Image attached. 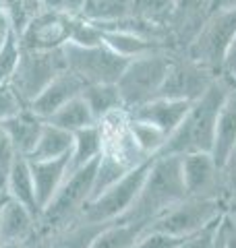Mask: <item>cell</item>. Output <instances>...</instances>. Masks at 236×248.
Masks as SVG:
<instances>
[{
    "mask_svg": "<svg viewBox=\"0 0 236 248\" xmlns=\"http://www.w3.org/2000/svg\"><path fill=\"white\" fill-rule=\"evenodd\" d=\"M81 97L87 102L89 110L93 114V118L100 124L104 118H108L110 114H116L124 110L120 93L116 89V83H100V85H87L83 89Z\"/></svg>",
    "mask_w": 236,
    "mask_h": 248,
    "instance_id": "25",
    "label": "cell"
},
{
    "mask_svg": "<svg viewBox=\"0 0 236 248\" xmlns=\"http://www.w3.org/2000/svg\"><path fill=\"white\" fill-rule=\"evenodd\" d=\"M0 6L11 21L13 33L19 37L29 23L44 11V0H0Z\"/></svg>",
    "mask_w": 236,
    "mask_h": 248,
    "instance_id": "28",
    "label": "cell"
},
{
    "mask_svg": "<svg viewBox=\"0 0 236 248\" xmlns=\"http://www.w3.org/2000/svg\"><path fill=\"white\" fill-rule=\"evenodd\" d=\"M226 248H236V230L230 223L228 226V236H226Z\"/></svg>",
    "mask_w": 236,
    "mask_h": 248,
    "instance_id": "42",
    "label": "cell"
},
{
    "mask_svg": "<svg viewBox=\"0 0 236 248\" xmlns=\"http://www.w3.org/2000/svg\"><path fill=\"white\" fill-rule=\"evenodd\" d=\"M31 244H9V246H0V248H29Z\"/></svg>",
    "mask_w": 236,
    "mask_h": 248,
    "instance_id": "44",
    "label": "cell"
},
{
    "mask_svg": "<svg viewBox=\"0 0 236 248\" xmlns=\"http://www.w3.org/2000/svg\"><path fill=\"white\" fill-rule=\"evenodd\" d=\"M0 126H2L4 133L9 135L11 143L15 147V153H17L19 157L27 159L31 155V151H34L39 135H42L44 120H39L37 116H34L29 110H23L21 114L0 122Z\"/></svg>",
    "mask_w": 236,
    "mask_h": 248,
    "instance_id": "18",
    "label": "cell"
},
{
    "mask_svg": "<svg viewBox=\"0 0 236 248\" xmlns=\"http://www.w3.org/2000/svg\"><path fill=\"white\" fill-rule=\"evenodd\" d=\"M46 122L54 124V126H58L62 130H67V133H70V135H75V133H79V130L96 126L98 124L96 118H93L91 110H89L87 102H85L81 95L70 99L68 104H65L58 112H54Z\"/></svg>",
    "mask_w": 236,
    "mask_h": 248,
    "instance_id": "26",
    "label": "cell"
},
{
    "mask_svg": "<svg viewBox=\"0 0 236 248\" xmlns=\"http://www.w3.org/2000/svg\"><path fill=\"white\" fill-rule=\"evenodd\" d=\"M6 192H9V199L17 201L23 207H27L35 217H39V205L35 199V186L34 178H31L29 159L17 157L13 161V166L6 172Z\"/></svg>",
    "mask_w": 236,
    "mask_h": 248,
    "instance_id": "20",
    "label": "cell"
},
{
    "mask_svg": "<svg viewBox=\"0 0 236 248\" xmlns=\"http://www.w3.org/2000/svg\"><path fill=\"white\" fill-rule=\"evenodd\" d=\"M216 9H236V0H216Z\"/></svg>",
    "mask_w": 236,
    "mask_h": 248,
    "instance_id": "43",
    "label": "cell"
},
{
    "mask_svg": "<svg viewBox=\"0 0 236 248\" xmlns=\"http://www.w3.org/2000/svg\"><path fill=\"white\" fill-rule=\"evenodd\" d=\"M191 238H195V236H191ZM191 238H174V236H168V234H160V232L143 230L141 236L137 238V242L131 248H178L185 242H188Z\"/></svg>",
    "mask_w": 236,
    "mask_h": 248,
    "instance_id": "34",
    "label": "cell"
},
{
    "mask_svg": "<svg viewBox=\"0 0 236 248\" xmlns=\"http://www.w3.org/2000/svg\"><path fill=\"white\" fill-rule=\"evenodd\" d=\"M224 219V217H222ZM219 219V221H222ZM219 221L214 223V226H209L207 230H203L201 234H197L195 238H191L188 242H185L183 246H178V248H211V244H214V238H216V232L219 228Z\"/></svg>",
    "mask_w": 236,
    "mask_h": 248,
    "instance_id": "40",
    "label": "cell"
},
{
    "mask_svg": "<svg viewBox=\"0 0 236 248\" xmlns=\"http://www.w3.org/2000/svg\"><path fill=\"white\" fill-rule=\"evenodd\" d=\"M216 11V0H174V15L170 21L172 40L176 48H183L180 54L186 50V46L193 42V37L199 33L203 23Z\"/></svg>",
    "mask_w": 236,
    "mask_h": 248,
    "instance_id": "14",
    "label": "cell"
},
{
    "mask_svg": "<svg viewBox=\"0 0 236 248\" xmlns=\"http://www.w3.org/2000/svg\"><path fill=\"white\" fill-rule=\"evenodd\" d=\"M104 33V44L118 56L135 60L139 56H147L153 52H170V48L162 42H153L147 37H141L135 33H127V31H101Z\"/></svg>",
    "mask_w": 236,
    "mask_h": 248,
    "instance_id": "22",
    "label": "cell"
},
{
    "mask_svg": "<svg viewBox=\"0 0 236 248\" xmlns=\"http://www.w3.org/2000/svg\"><path fill=\"white\" fill-rule=\"evenodd\" d=\"M19 155L15 153V147L11 143L9 135H6L4 128L0 126V170H2V172H9V168L13 166V161Z\"/></svg>",
    "mask_w": 236,
    "mask_h": 248,
    "instance_id": "39",
    "label": "cell"
},
{
    "mask_svg": "<svg viewBox=\"0 0 236 248\" xmlns=\"http://www.w3.org/2000/svg\"><path fill=\"white\" fill-rule=\"evenodd\" d=\"M29 248H44L42 246V242H39V240H34V242H31V246Z\"/></svg>",
    "mask_w": 236,
    "mask_h": 248,
    "instance_id": "45",
    "label": "cell"
},
{
    "mask_svg": "<svg viewBox=\"0 0 236 248\" xmlns=\"http://www.w3.org/2000/svg\"><path fill=\"white\" fill-rule=\"evenodd\" d=\"M143 228L124 226V223H110L98 234L89 248H131L137 242Z\"/></svg>",
    "mask_w": 236,
    "mask_h": 248,
    "instance_id": "29",
    "label": "cell"
},
{
    "mask_svg": "<svg viewBox=\"0 0 236 248\" xmlns=\"http://www.w3.org/2000/svg\"><path fill=\"white\" fill-rule=\"evenodd\" d=\"M185 199H186V188L183 180L180 155L153 157L135 205L116 223L137 226L145 230L153 219H157L162 213H166L174 205L183 203Z\"/></svg>",
    "mask_w": 236,
    "mask_h": 248,
    "instance_id": "1",
    "label": "cell"
},
{
    "mask_svg": "<svg viewBox=\"0 0 236 248\" xmlns=\"http://www.w3.org/2000/svg\"><path fill=\"white\" fill-rule=\"evenodd\" d=\"M230 85L218 77L214 85L203 93V95L193 102L191 110L186 112L180 126L168 137L160 153L162 155H188V153H211L216 141V126H218V114L222 110V104L226 102Z\"/></svg>",
    "mask_w": 236,
    "mask_h": 248,
    "instance_id": "2",
    "label": "cell"
},
{
    "mask_svg": "<svg viewBox=\"0 0 236 248\" xmlns=\"http://www.w3.org/2000/svg\"><path fill=\"white\" fill-rule=\"evenodd\" d=\"M152 161L153 157L145 159L143 164L133 168L129 174H124L118 182L108 186L100 197L89 201L83 211V219L91 223H116L135 205L141 186H143L149 168H152Z\"/></svg>",
    "mask_w": 236,
    "mask_h": 248,
    "instance_id": "7",
    "label": "cell"
},
{
    "mask_svg": "<svg viewBox=\"0 0 236 248\" xmlns=\"http://www.w3.org/2000/svg\"><path fill=\"white\" fill-rule=\"evenodd\" d=\"M75 17L44 9L17 37L21 50L25 52H54L68 44L70 27Z\"/></svg>",
    "mask_w": 236,
    "mask_h": 248,
    "instance_id": "11",
    "label": "cell"
},
{
    "mask_svg": "<svg viewBox=\"0 0 236 248\" xmlns=\"http://www.w3.org/2000/svg\"><path fill=\"white\" fill-rule=\"evenodd\" d=\"M37 232V217L27 207L6 199L0 207V246L31 244Z\"/></svg>",
    "mask_w": 236,
    "mask_h": 248,
    "instance_id": "16",
    "label": "cell"
},
{
    "mask_svg": "<svg viewBox=\"0 0 236 248\" xmlns=\"http://www.w3.org/2000/svg\"><path fill=\"white\" fill-rule=\"evenodd\" d=\"M133 0H85L81 17L91 23H112L131 17Z\"/></svg>",
    "mask_w": 236,
    "mask_h": 248,
    "instance_id": "27",
    "label": "cell"
},
{
    "mask_svg": "<svg viewBox=\"0 0 236 248\" xmlns=\"http://www.w3.org/2000/svg\"><path fill=\"white\" fill-rule=\"evenodd\" d=\"M101 151H104V137H101L100 124L75 133L73 149H70V155H68L67 176L93 164V161H98L101 157Z\"/></svg>",
    "mask_w": 236,
    "mask_h": 248,
    "instance_id": "23",
    "label": "cell"
},
{
    "mask_svg": "<svg viewBox=\"0 0 236 248\" xmlns=\"http://www.w3.org/2000/svg\"><path fill=\"white\" fill-rule=\"evenodd\" d=\"M172 56H174L172 52H153L129 62L120 79L116 81L124 110L131 112L160 95L172 64Z\"/></svg>",
    "mask_w": 236,
    "mask_h": 248,
    "instance_id": "4",
    "label": "cell"
},
{
    "mask_svg": "<svg viewBox=\"0 0 236 248\" xmlns=\"http://www.w3.org/2000/svg\"><path fill=\"white\" fill-rule=\"evenodd\" d=\"M73 141H75V135L54 126V124L44 122L42 135H39L34 151H31L27 159L29 161H52V159L68 157L70 149H73Z\"/></svg>",
    "mask_w": 236,
    "mask_h": 248,
    "instance_id": "24",
    "label": "cell"
},
{
    "mask_svg": "<svg viewBox=\"0 0 236 248\" xmlns=\"http://www.w3.org/2000/svg\"><path fill=\"white\" fill-rule=\"evenodd\" d=\"M218 75H214L201 64H197L191 58H186L185 54H174L172 56V64L168 68L166 81H164L160 95L166 99H183V102H197L203 93H205Z\"/></svg>",
    "mask_w": 236,
    "mask_h": 248,
    "instance_id": "10",
    "label": "cell"
},
{
    "mask_svg": "<svg viewBox=\"0 0 236 248\" xmlns=\"http://www.w3.org/2000/svg\"><path fill=\"white\" fill-rule=\"evenodd\" d=\"M62 52H65L67 68L70 73H75L85 85L116 83L131 62L118 56L106 44L93 46V48H81V46L67 44Z\"/></svg>",
    "mask_w": 236,
    "mask_h": 248,
    "instance_id": "9",
    "label": "cell"
},
{
    "mask_svg": "<svg viewBox=\"0 0 236 248\" xmlns=\"http://www.w3.org/2000/svg\"><path fill=\"white\" fill-rule=\"evenodd\" d=\"M19 58H21V46H19L17 35L13 33L9 40H6V44L0 48V85L11 81Z\"/></svg>",
    "mask_w": 236,
    "mask_h": 248,
    "instance_id": "33",
    "label": "cell"
},
{
    "mask_svg": "<svg viewBox=\"0 0 236 248\" xmlns=\"http://www.w3.org/2000/svg\"><path fill=\"white\" fill-rule=\"evenodd\" d=\"M23 110H27V108L23 106V102L17 97V93L13 91L11 85L9 83L0 85V122L21 114Z\"/></svg>",
    "mask_w": 236,
    "mask_h": 248,
    "instance_id": "35",
    "label": "cell"
},
{
    "mask_svg": "<svg viewBox=\"0 0 236 248\" xmlns=\"http://www.w3.org/2000/svg\"><path fill=\"white\" fill-rule=\"evenodd\" d=\"M234 37H236V9H216L183 54L219 77V68H222L226 50L230 48Z\"/></svg>",
    "mask_w": 236,
    "mask_h": 248,
    "instance_id": "5",
    "label": "cell"
},
{
    "mask_svg": "<svg viewBox=\"0 0 236 248\" xmlns=\"http://www.w3.org/2000/svg\"><path fill=\"white\" fill-rule=\"evenodd\" d=\"M172 15H174V0H133L131 17L170 27Z\"/></svg>",
    "mask_w": 236,
    "mask_h": 248,
    "instance_id": "31",
    "label": "cell"
},
{
    "mask_svg": "<svg viewBox=\"0 0 236 248\" xmlns=\"http://www.w3.org/2000/svg\"><path fill=\"white\" fill-rule=\"evenodd\" d=\"M183 180L186 197L197 199H219V188H224L222 170L211 153H188L180 157Z\"/></svg>",
    "mask_w": 236,
    "mask_h": 248,
    "instance_id": "12",
    "label": "cell"
},
{
    "mask_svg": "<svg viewBox=\"0 0 236 248\" xmlns=\"http://www.w3.org/2000/svg\"><path fill=\"white\" fill-rule=\"evenodd\" d=\"M13 35V27H11V21L9 17H6V13L4 9L0 6V48L6 44V40Z\"/></svg>",
    "mask_w": 236,
    "mask_h": 248,
    "instance_id": "41",
    "label": "cell"
},
{
    "mask_svg": "<svg viewBox=\"0 0 236 248\" xmlns=\"http://www.w3.org/2000/svg\"><path fill=\"white\" fill-rule=\"evenodd\" d=\"M129 130L133 139H135L137 147L141 149V153L147 155V157H155L160 149L164 147V143L168 141V137L162 133V130H157L155 126L147 122H139V120H133L129 116Z\"/></svg>",
    "mask_w": 236,
    "mask_h": 248,
    "instance_id": "30",
    "label": "cell"
},
{
    "mask_svg": "<svg viewBox=\"0 0 236 248\" xmlns=\"http://www.w3.org/2000/svg\"><path fill=\"white\" fill-rule=\"evenodd\" d=\"M68 44L81 46V48H93V46L104 44V33L101 29L91 21H85L83 17L73 19V27H70Z\"/></svg>",
    "mask_w": 236,
    "mask_h": 248,
    "instance_id": "32",
    "label": "cell"
},
{
    "mask_svg": "<svg viewBox=\"0 0 236 248\" xmlns=\"http://www.w3.org/2000/svg\"><path fill=\"white\" fill-rule=\"evenodd\" d=\"M31 178L35 186V199L42 209L50 203V199L56 195V190L67 180V170H68V157L52 159V161H29Z\"/></svg>",
    "mask_w": 236,
    "mask_h": 248,
    "instance_id": "17",
    "label": "cell"
},
{
    "mask_svg": "<svg viewBox=\"0 0 236 248\" xmlns=\"http://www.w3.org/2000/svg\"><path fill=\"white\" fill-rule=\"evenodd\" d=\"M106 226H110V223H91L81 217L79 221L70 223L68 228L56 232V234L35 240H39L44 248H89Z\"/></svg>",
    "mask_w": 236,
    "mask_h": 248,
    "instance_id": "21",
    "label": "cell"
},
{
    "mask_svg": "<svg viewBox=\"0 0 236 248\" xmlns=\"http://www.w3.org/2000/svg\"><path fill=\"white\" fill-rule=\"evenodd\" d=\"M191 106H193L191 102H183V99L155 97L152 102L131 110L129 116L133 120L152 124L157 130H162L166 137H170L180 126V122L185 120V116L191 110Z\"/></svg>",
    "mask_w": 236,
    "mask_h": 248,
    "instance_id": "15",
    "label": "cell"
},
{
    "mask_svg": "<svg viewBox=\"0 0 236 248\" xmlns=\"http://www.w3.org/2000/svg\"><path fill=\"white\" fill-rule=\"evenodd\" d=\"M67 68L65 52H25L21 50V58L17 62V68L11 77L9 85L23 106H29L34 99L50 85V81Z\"/></svg>",
    "mask_w": 236,
    "mask_h": 248,
    "instance_id": "8",
    "label": "cell"
},
{
    "mask_svg": "<svg viewBox=\"0 0 236 248\" xmlns=\"http://www.w3.org/2000/svg\"><path fill=\"white\" fill-rule=\"evenodd\" d=\"M85 0H44V9L67 15V17H81Z\"/></svg>",
    "mask_w": 236,
    "mask_h": 248,
    "instance_id": "36",
    "label": "cell"
},
{
    "mask_svg": "<svg viewBox=\"0 0 236 248\" xmlns=\"http://www.w3.org/2000/svg\"><path fill=\"white\" fill-rule=\"evenodd\" d=\"M236 147V87L230 89L226 102L222 104V110L218 114V126H216V141H214V155L216 164L222 170L226 157Z\"/></svg>",
    "mask_w": 236,
    "mask_h": 248,
    "instance_id": "19",
    "label": "cell"
},
{
    "mask_svg": "<svg viewBox=\"0 0 236 248\" xmlns=\"http://www.w3.org/2000/svg\"><path fill=\"white\" fill-rule=\"evenodd\" d=\"M219 79L226 81L230 87H236V37L232 40L230 48L226 50V56L222 62V68H219Z\"/></svg>",
    "mask_w": 236,
    "mask_h": 248,
    "instance_id": "37",
    "label": "cell"
},
{
    "mask_svg": "<svg viewBox=\"0 0 236 248\" xmlns=\"http://www.w3.org/2000/svg\"><path fill=\"white\" fill-rule=\"evenodd\" d=\"M96 174L98 161L67 176V180L56 190V195L50 199V203L39 213L35 238H48L81 219L85 207H87L93 195Z\"/></svg>",
    "mask_w": 236,
    "mask_h": 248,
    "instance_id": "3",
    "label": "cell"
},
{
    "mask_svg": "<svg viewBox=\"0 0 236 248\" xmlns=\"http://www.w3.org/2000/svg\"><path fill=\"white\" fill-rule=\"evenodd\" d=\"M222 182H224V188L236 197V147L230 151V155L226 157L222 166Z\"/></svg>",
    "mask_w": 236,
    "mask_h": 248,
    "instance_id": "38",
    "label": "cell"
},
{
    "mask_svg": "<svg viewBox=\"0 0 236 248\" xmlns=\"http://www.w3.org/2000/svg\"><path fill=\"white\" fill-rule=\"evenodd\" d=\"M222 217L224 211L219 199L186 197L183 203L174 205L157 219H153L145 230L160 232V234H168L174 238H191L218 223Z\"/></svg>",
    "mask_w": 236,
    "mask_h": 248,
    "instance_id": "6",
    "label": "cell"
},
{
    "mask_svg": "<svg viewBox=\"0 0 236 248\" xmlns=\"http://www.w3.org/2000/svg\"><path fill=\"white\" fill-rule=\"evenodd\" d=\"M85 87H87V85L79 79L75 73H70L68 68H65V71L54 77L48 87H46L34 99V102L27 106V110L34 116H37L39 120L46 122L54 112H58L65 104H68L70 99L81 95Z\"/></svg>",
    "mask_w": 236,
    "mask_h": 248,
    "instance_id": "13",
    "label": "cell"
}]
</instances>
